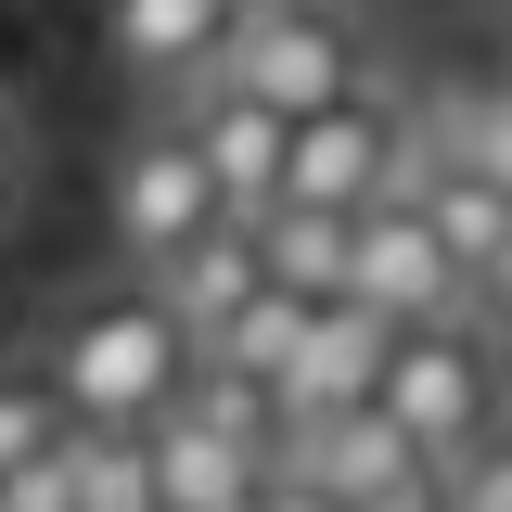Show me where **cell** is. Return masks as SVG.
<instances>
[{"instance_id": "cell-1", "label": "cell", "mask_w": 512, "mask_h": 512, "mask_svg": "<svg viewBox=\"0 0 512 512\" xmlns=\"http://www.w3.org/2000/svg\"><path fill=\"white\" fill-rule=\"evenodd\" d=\"M26 372L52 384L64 423H154V410L180 397V372H192V333L167 320L154 282H103V295L52 308V333H39Z\"/></svg>"}, {"instance_id": "cell-2", "label": "cell", "mask_w": 512, "mask_h": 512, "mask_svg": "<svg viewBox=\"0 0 512 512\" xmlns=\"http://www.w3.org/2000/svg\"><path fill=\"white\" fill-rule=\"evenodd\" d=\"M372 410L423 448V461H461V448L500 423V359H487V333H474V320H410V333H384Z\"/></svg>"}, {"instance_id": "cell-3", "label": "cell", "mask_w": 512, "mask_h": 512, "mask_svg": "<svg viewBox=\"0 0 512 512\" xmlns=\"http://www.w3.org/2000/svg\"><path fill=\"white\" fill-rule=\"evenodd\" d=\"M205 77H231L244 103H269V116L295 128V116H320V103L359 90V26H346L333 0H269V13H244V26L218 39Z\"/></svg>"}, {"instance_id": "cell-4", "label": "cell", "mask_w": 512, "mask_h": 512, "mask_svg": "<svg viewBox=\"0 0 512 512\" xmlns=\"http://www.w3.org/2000/svg\"><path fill=\"white\" fill-rule=\"evenodd\" d=\"M410 167H423V128L397 116L384 90H346V103H320V116L282 128V192H295V205H333V218L384 205Z\"/></svg>"}, {"instance_id": "cell-5", "label": "cell", "mask_w": 512, "mask_h": 512, "mask_svg": "<svg viewBox=\"0 0 512 512\" xmlns=\"http://www.w3.org/2000/svg\"><path fill=\"white\" fill-rule=\"evenodd\" d=\"M218 218H231V205H218V180L192 167L180 128H141V141L116 154V256H128V282H154L167 256H192Z\"/></svg>"}, {"instance_id": "cell-6", "label": "cell", "mask_w": 512, "mask_h": 512, "mask_svg": "<svg viewBox=\"0 0 512 512\" xmlns=\"http://www.w3.org/2000/svg\"><path fill=\"white\" fill-rule=\"evenodd\" d=\"M346 295L372 320H397V333H410V320H461V269H448L436 231L410 218V192H384V205L346 218Z\"/></svg>"}, {"instance_id": "cell-7", "label": "cell", "mask_w": 512, "mask_h": 512, "mask_svg": "<svg viewBox=\"0 0 512 512\" xmlns=\"http://www.w3.org/2000/svg\"><path fill=\"white\" fill-rule=\"evenodd\" d=\"M384 333H397V320H372L359 295H320L308 333H295V359H282V384H269V397H282V436H295V423H333V410H359V397H372Z\"/></svg>"}, {"instance_id": "cell-8", "label": "cell", "mask_w": 512, "mask_h": 512, "mask_svg": "<svg viewBox=\"0 0 512 512\" xmlns=\"http://www.w3.org/2000/svg\"><path fill=\"white\" fill-rule=\"evenodd\" d=\"M180 141H192V167L218 180V205H231V218L282 205V116H269V103H244L231 77H192V103H180Z\"/></svg>"}, {"instance_id": "cell-9", "label": "cell", "mask_w": 512, "mask_h": 512, "mask_svg": "<svg viewBox=\"0 0 512 512\" xmlns=\"http://www.w3.org/2000/svg\"><path fill=\"white\" fill-rule=\"evenodd\" d=\"M282 474H308L333 512H359V500H384V487H410V474H436V461L359 397V410H333V423H295V436H282Z\"/></svg>"}, {"instance_id": "cell-10", "label": "cell", "mask_w": 512, "mask_h": 512, "mask_svg": "<svg viewBox=\"0 0 512 512\" xmlns=\"http://www.w3.org/2000/svg\"><path fill=\"white\" fill-rule=\"evenodd\" d=\"M218 39H231V0H103V52L128 64V77H205L218 64Z\"/></svg>"}, {"instance_id": "cell-11", "label": "cell", "mask_w": 512, "mask_h": 512, "mask_svg": "<svg viewBox=\"0 0 512 512\" xmlns=\"http://www.w3.org/2000/svg\"><path fill=\"white\" fill-rule=\"evenodd\" d=\"M141 436H154V512H244L256 487H269V461L218 448L205 423H192V410H154Z\"/></svg>"}, {"instance_id": "cell-12", "label": "cell", "mask_w": 512, "mask_h": 512, "mask_svg": "<svg viewBox=\"0 0 512 512\" xmlns=\"http://www.w3.org/2000/svg\"><path fill=\"white\" fill-rule=\"evenodd\" d=\"M244 244H256V269H269V282H282V295H346V218H333V205H295V192H282V205H256L244 218Z\"/></svg>"}, {"instance_id": "cell-13", "label": "cell", "mask_w": 512, "mask_h": 512, "mask_svg": "<svg viewBox=\"0 0 512 512\" xmlns=\"http://www.w3.org/2000/svg\"><path fill=\"white\" fill-rule=\"evenodd\" d=\"M256 282H269V269H256V244H244V218H218V231H205V244H192V256H167V269H154V295H167V320H180L192 346H205L218 320L244 308Z\"/></svg>"}, {"instance_id": "cell-14", "label": "cell", "mask_w": 512, "mask_h": 512, "mask_svg": "<svg viewBox=\"0 0 512 512\" xmlns=\"http://www.w3.org/2000/svg\"><path fill=\"white\" fill-rule=\"evenodd\" d=\"M64 512H154V436L141 423H64Z\"/></svg>"}, {"instance_id": "cell-15", "label": "cell", "mask_w": 512, "mask_h": 512, "mask_svg": "<svg viewBox=\"0 0 512 512\" xmlns=\"http://www.w3.org/2000/svg\"><path fill=\"white\" fill-rule=\"evenodd\" d=\"M295 333H308V295L256 282V295H244L231 320H218V333H205L192 359H205V372H244V384H282V359H295Z\"/></svg>"}, {"instance_id": "cell-16", "label": "cell", "mask_w": 512, "mask_h": 512, "mask_svg": "<svg viewBox=\"0 0 512 512\" xmlns=\"http://www.w3.org/2000/svg\"><path fill=\"white\" fill-rule=\"evenodd\" d=\"M167 410H192L205 436H218V448H244V461H282V397H269V384H244V372H205V359H192Z\"/></svg>"}, {"instance_id": "cell-17", "label": "cell", "mask_w": 512, "mask_h": 512, "mask_svg": "<svg viewBox=\"0 0 512 512\" xmlns=\"http://www.w3.org/2000/svg\"><path fill=\"white\" fill-rule=\"evenodd\" d=\"M436 154H461V167H487V180L512 192V103L487 90V77H461V90H448V141H436Z\"/></svg>"}, {"instance_id": "cell-18", "label": "cell", "mask_w": 512, "mask_h": 512, "mask_svg": "<svg viewBox=\"0 0 512 512\" xmlns=\"http://www.w3.org/2000/svg\"><path fill=\"white\" fill-rule=\"evenodd\" d=\"M436 500L448 512H512V410L461 448V461H436Z\"/></svg>"}, {"instance_id": "cell-19", "label": "cell", "mask_w": 512, "mask_h": 512, "mask_svg": "<svg viewBox=\"0 0 512 512\" xmlns=\"http://www.w3.org/2000/svg\"><path fill=\"white\" fill-rule=\"evenodd\" d=\"M39 448H64V410L39 372H0V474H26Z\"/></svg>"}, {"instance_id": "cell-20", "label": "cell", "mask_w": 512, "mask_h": 512, "mask_svg": "<svg viewBox=\"0 0 512 512\" xmlns=\"http://www.w3.org/2000/svg\"><path fill=\"white\" fill-rule=\"evenodd\" d=\"M461 295H474L487 320H512V218H500V244L474 256V282H461Z\"/></svg>"}, {"instance_id": "cell-21", "label": "cell", "mask_w": 512, "mask_h": 512, "mask_svg": "<svg viewBox=\"0 0 512 512\" xmlns=\"http://www.w3.org/2000/svg\"><path fill=\"white\" fill-rule=\"evenodd\" d=\"M244 512H333V500H320L308 474H282V461H269V487H256V500H244Z\"/></svg>"}, {"instance_id": "cell-22", "label": "cell", "mask_w": 512, "mask_h": 512, "mask_svg": "<svg viewBox=\"0 0 512 512\" xmlns=\"http://www.w3.org/2000/svg\"><path fill=\"white\" fill-rule=\"evenodd\" d=\"M359 512H448V500H436V474H410V487H384V500H359Z\"/></svg>"}, {"instance_id": "cell-23", "label": "cell", "mask_w": 512, "mask_h": 512, "mask_svg": "<svg viewBox=\"0 0 512 512\" xmlns=\"http://www.w3.org/2000/svg\"><path fill=\"white\" fill-rule=\"evenodd\" d=\"M13 192H26V141H13V116H0V218H13Z\"/></svg>"}, {"instance_id": "cell-24", "label": "cell", "mask_w": 512, "mask_h": 512, "mask_svg": "<svg viewBox=\"0 0 512 512\" xmlns=\"http://www.w3.org/2000/svg\"><path fill=\"white\" fill-rule=\"evenodd\" d=\"M487 90H500V103H512V13H500V26H487Z\"/></svg>"}, {"instance_id": "cell-25", "label": "cell", "mask_w": 512, "mask_h": 512, "mask_svg": "<svg viewBox=\"0 0 512 512\" xmlns=\"http://www.w3.org/2000/svg\"><path fill=\"white\" fill-rule=\"evenodd\" d=\"M244 13H269V0H231V26H244Z\"/></svg>"}]
</instances>
